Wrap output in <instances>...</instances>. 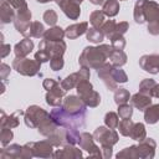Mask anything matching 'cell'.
I'll use <instances>...</instances> for the list:
<instances>
[{"mask_svg": "<svg viewBox=\"0 0 159 159\" xmlns=\"http://www.w3.org/2000/svg\"><path fill=\"white\" fill-rule=\"evenodd\" d=\"M144 119L148 124H154L159 120V103L158 104H150L144 111Z\"/></svg>", "mask_w": 159, "mask_h": 159, "instance_id": "27", "label": "cell"}, {"mask_svg": "<svg viewBox=\"0 0 159 159\" xmlns=\"http://www.w3.org/2000/svg\"><path fill=\"white\" fill-rule=\"evenodd\" d=\"M47 140L53 145V147H60L63 143H66V128L65 129H57L53 134L47 137Z\"/></svg>", "mask_w": 159, "mask_h": 159, "instance_id": "31", "label": "cell"}, {"mask_svg": "<svg viewBox=\"0 0 159 159\" xmlns=\"http://www.w3.org/2000/svg\"><path fill=\"white\" fill-rule=\"evenodd\" d=\"M81 133H78L77 128H66V144H77L80 140Z\"/></svg>", "mask_w": 159, "mask_h": 159, "instance_id": "40", "label": "cell"}, {"mask_svg": "<svg viewBox=\"0 0 159 159\" xmlns=\"http://www.w3.org/2000/svg\"><path fill=\"white\" fill-rule=\"evenodd\" d=\"M92 4H94V5H101V4H103V1L104 0H89Z\"/></svg>", "mask_w": 159, "mask_h": 159, "instance_id": "59", "label": "cell"}, {"mask_svg": "<svg viewBox=\"0 0 159 159\" xmlns=\"http://www.w3.org/2000/svg\"><path fill=\"white\" fill-rule=\"evenodd\" d=\"M66 93V89L62 88L61 83L56 84L52 89L47 91L46 93V102L47 104L52 106V107H60L62 104V98Z\"/></svg>", "mask_w": 159, "mask_h": 159, "instance_id": "16", "label": "cell"}, {"mask_svg": "<svg viewBox=\"0 0 159 159\" xmlns=\"http://www.w3.org/2000/svg\"><path fill=\"white\" fill-rule=\"evenodd\" d=\"M129 137L133 140H138V142H142L143 139H145L147 138V132H145L144 124L143 123H134L133 129H132Z\"/></svg>", "mask_w": 159, "mask_h": 159, "instance_id": "32", "label": "cell"}, {"mask_svg": "<svg viewBox=\"0 0 159 159\" xmlns=\"http://www.w3.org/2000/svg\"><path fill=\"white\" fill-rule=\"evenodd\" d=\"M114 47L112 45H101L98 47H86L81 56H80V65L88 67V68H98L103 63H106V60L109 58L111 53L113 52Z\"/></svg>", "mask_w": 159, "mask_h": 159, "instance_id": "1", "label": "cell"}, {"mask_svg": "<svg viewBox=\"0 0 159 159\" xmlns=\"http://www.w3.org/2000/svg\"><path fill=\"white\" fill-rule=\"evenodd\" d=\"M0 9H1L0 10V16H1L2 24H7V22L14 21V19H15V11H14V7L7 1L2 0Z\"/></svg>", "mask_w": 159, "mask_h": 159, "instance_id": "24", "label": "cell"}, {"mask_svg": "<svg viewBox=\"0 0 159 159\" xmlns=\"http://www.w3.org/2000/svg\"><path fill=\"white\" fill-rule=\"evenodd\" d=\"M34 48V42L32 40H30L29 37H25L24 40H21L19 43L15 45L14 47V52L16 55V57H20V58H24L26 57Z\"/></svg>", "mask_w": 159, "mask_h": 159, "instance_id": "18", "label": "cell"}, {"mask_svg": "<svg viewBox=\"0 0 159 159\" xmlns=\"http://www.w3.org/2000/svg\"><path fill=\"white\" fill-rule=\"evenodd\" d=\"M148 31L152 35H159V20L148 24Z\"/></svg>", "mask_w": 159, "mask_h": 159, "instance_id": "51", "label": "cell"}, {"mask_svg": "<svg viewBox=\"0 0 159 159\" xmlns=\"http://www.w3.org/2000/svg\"><path fill=\"white\" fill-rule=\"evenodd\" d=\"M130 103H132L133 107L138 108L139 111H145L152 104V97L138 92V93H135L130 97Z\"/></svg>", "mask_w": 159, "mask_h": 159, "instance_id": "19", "label": "cell"}, {"mask_svg": "<svg viewBox=\"0 0 159 159\" xmlns=\"http://www.w3.org/2000/svg\"><path fill=\"white\" fill-rule=\"evenodd\" d=\"M130 94L125 88H117L114 91V102L119 106V104H124L129 101Z\"/></svg>", "mask_w": 159, "mask_h": 159, "instance_id": "38", "label": "cell"}, {"mask_svg": "<svg viewBox=\"0 0 159 159\" xmlns=\"http://www.w3.org/2000/svg\"><path fill=\"white\" fill-rule=\"evenodd\" d=\"M94 142L96 140L93 138V134H89L87 132H83L80 135L78 144H80L81 149H84L88 153V157H91V158H102L101 149L96 145Z\"/></svg>", "mask_w": 159, "mask_h": 159, "instance_id": "7", "label": "cell"}, {"mask_svg": "<svg viewBox=\"0 0 159 159\" xmlns=\"http://www.w3.org/2000/svg\"><path fill=\"white\" fill-rule=\"evenodd\" d=\"M109 60H111V63L116 67H122L123 65H125L127 62V55L123 50H113V52L111 53L109 56Z\"/></svg>", "mask_w": 159, "mask_h": 159, "instance_id": "28", "label": "cell"}, {"mask_svg": "<svg viewBox=\"0 0 159 159\" xmlns=\"http://www.w3.org/2000/svg\"><path fill=\"white\" fill-rule=\"evenodd\" d=\"M83 102H84V104L86 106H88V107H97L99 103H101V96H99V93L98 92H96L94 89H92V91H89V92H87V93H84V94H82V96H78Z\"/></svg>", "mask_w": 159, "mask_h": 159, "instance_id": "25", "label": "cell"}, {"mask_svg": "<svg viewBox=\"0 0 159 159\" xmlns=\"http://www.w3.org/2000/svg\"><path fill=\"white\" fill-rule=\"evenodd\" d=\"M19 114H24L22 111H17L12 114H10L9 117H6L5 112L1 111V128H15L19 125V118L17 116Z\"/></svg>", "mask_w": 159, "mask_h": 159, "instance_id": "23", "label": "cell"}, {"mask_svg": "<svg viewBox=\"0 0 159 159\" xmlns=\"http://www.w3.org/2000/svg\"><path fill=\"white\" fill-rule=\"evenodd\" d=\"M35 60L39 61L40 63H43V62H47L51 60V57L48 56V53L43 50H39L36 53H35Z\"/></svg>", "mask_w": 159, "mask_h": 159, "instance_id": "50", "label": "cell"}, {"mask_svg": "<svg viewBox=\"0 0 159 159\" xmlns=\"http://www.w3.org/2000/svg\"><path fill=\"white\" fill-rule=\"evenodd\" d=\"M128 29H129L128 22L122 21V22H118V24H117V26H116V32H117V34H119V35H123Z\"/></svg>", "mask_w": 159, "mask_h": 159, "instance_id": "53", "label": "cell"}, {"mask_svg": "<svg viewBox=\"0 0 159 159\" xmlns=\"http://www.w3.org/2000/svg\"><path fill=\"white\" fill-rule=\"evenodd\" d=\"M155 84H157V82H155L154 80H152V78H145V80H143V81L139 83V92L152 97V92H153Z\"/></svg>", "mask_w": 159, "mask_h": 159, "instance_id": "35", "label": "cell"}, {"mask_svg": "<svg viewBox=\"0 0 159 159\" xmlns=\"http://www.w3.org/2000/svg\"><path fill=\"white\" fill-rule=\"evenodd\" d=\"M143 11L145 21L153 22L159 19V4L152 0H143Z\"/></svg>", "mask_w": 159, "mask_h": 159, "instance_id": "17", "label": "cell"}, {"mask_svg": "<svg viewBox=\"0 0 159 159\" xmlns=\"http://www.w3.org/2000/svg\"><path fill=\"white\" fill-rule=\"evenodd\" d=\"M112 77H113V80H114L117 83H125V82L128 81L127 73H125L122 68H116V67H113V70H112Z\"/></svg>", "mask_w": 159, "mask_h": 159, "instance_id": "46", "label": "cell"}, {"mask_svg": "<svg viewBox=\"0 0 159 159\" xmlns=\"http://www.w3.org/2000/svg\"><path fill=\"white\" fill-rule=\"evenodd\" d=\"M12 138H14V133H12L11 128H1L0 142H1V145L2 147H6Z\"/></svg>", "mask_w": 159, "mask_h": 159, "instance_id": "47", "label": "cell"}, {"mask_svg": "<svg viewBox=\"0 0 159 159\" xmlns=\"http://www.w3.org/2000/svg\"><path fill=\"white\" fill-rule=\"evenodd\" d=\"M133 125H134V122L129 118V119H122L118 124V130L122 135L124 137H129L130 135V132L133 129Z\"/></svg>", "mask_w": 159, "mask_h": 159, "instance_id": "39", "label": "cell"}, {"mask_svg": "<svg viewBox=\"0 0 159 159\" xmlns=\"http://www.w3.org/2000/svg\"><path fill=\"white\" fill-rule=\"evenodd\" d=\"M101 154L103 159H108L112 157V147H101Z\"/></svg>", "mask_w": 159, "mask_h": 159, "instance_id": "54", "label": "cell"}, {"mask_svg": "<svg viewBox=\"0 0 159 159\" xmlns=\"http://www.w3.org/2000/svg\"><path fill=\"white\" fill-rule=\"evenodd\" d=\"M43 34H45L43 25L40 21H32L31 25H30V34H29V36L30 37L40 39V37H43Z\"/></svg>", "mask_w": 159, "mask_h": 159, "instance_id": "36", "label": "cell"}, {"mask_svg": "<svg viewBox=\"0 0 159 159\" xmlns=\"http://www.w3.org/2000/svg\"><path fill=\"white\" fill-rule=\"evenodd\" d=\"M111 45L116 48V50H123L124 46H125V40L123 37V35H119V34H114L111 39Z\"/></svg>", "mask_w": 159, "mask_h": 159, "instance_id": "45", "label": "cell"}, {"mask_svg": "<svg viewBox=\"0 0 159 159\" xmlns=\"http://www.w3.org/2000/svg\"><path fill=\"white\" fill-rule=\"evenodd\" d=\"M60 82H57L56 80H53V78H46L45 81H43V83H42V86H43V88L46 89V91H50V89H52L56 84H58Z\"/></svg>", "mask_w": 159, "mask_h": 159, "instance_id": "52", "label": "cell"}, {"mask_svg": "<svg viewBox=\"0 0 159 159\" xmlns=\"http://www.w3.org/2000/svg\"><path fill=\"white\" fill-rule=\"evenodd\" d=\"M82 150L73 147L72 144H65L61 149H57L56 153H53V158H60V159H80L82 158Z\"/></svg>", "mask_w": 159, "mask_h": 159, "instance_id": "15", "label": "cell"}, {"mask_svg": "<svg viewBox=\"0 0 159 159\" xmlns=\"http://www.w3.org/2000/svg\"><path fill=\"white\" fill-rule=\"evenodd\" d=\"M102 11L106 14V16H109V17L116 16L118 14V11H119V2H118V0H106L103 2Z\"/></svg>", "mask_w": 159, "mask_h": 159, "instance_id": "29", "label": "cell"}, {"mask_svg": "<svg viewBox=\"0 0 159 159\" xmlns=\"http://www.w3.org/2000/svg\"><path fill=\"white\" fill-rule=\"evenodd\" d=\"M47 117H50V113H47L43 108L39 107V106H30L27 108V111L25 112L24 119H25V124L30 128H37L39 124L46 119Z\"/></svg>", "mask_w": 159, "mask_h": 159, "instance_id": "6", "label": "cell"}, {"mask_svg": "<svg viewBox=\"0 0 159 159\" xmlns=\"http://www.w3.org/2000/svg\"><path fill=\"white\" fill-rule=\"evenodd\" d=\"M89 22L92 25V27L101 30V27L103 26V24L106 22V14L102 10H96L91 14L89 16Z\"/></svg>", "mask_w": 159, "mask_h": 159, "instance_id": "30", "label": "cell"}, {"mask_svg": "<svg viewBox=\"0 0 159 159\" xmlns=\"http://www.w3.org/2000/svg\"><path fill=\"white\" fill-rule=\"evenodd\" d=\"M139 66L149 72V73H158L159 72V55H144L139 60Z\"/></svg>", "mask_w": 159, "mask_h": 159, "instance_id": "14", "label": "cell"}, {"mask_svg": "<svg viewBox=\"0 0 159 159\" xmlns=\"http://www.w3.org/2000/svg\"><path fill=\"white\" fill-rule=\"evenodd\" d=\"M78 82H80L78 72H75V73H72V75L67 76V77H66L65 80H62L60 83H61V86H62V88H63V89L68 91V89H71V88L76 87V86L78 84Z\"/></svg>", "mask_w": 159, "mask_h": 159, "instance_id": "33", "label": "cell"}, {"mask_svg": "<svg viewBox=\"0 0 159 159\" xmlns=\"http://www.w3.org/2000/svg\"><path fill=\"white\" fill-rule=\"evenodd\" d=\"M132 114H133V108L130 104L124 103V104L118 106V116L120 119H129Z\"/></svg>", "mask_w": 159, "mask_h": 159, "instance_id": "44", "label": "cell"}, {"mask_svg": "<svg viewBox=\"0 0 159 159\" xmlns=\"http://www.w3.org/2000/svg\"><path fill=\"white\" fill-rule=\"evenodd\" d=\"M62 107L66 109V111H68L70 113H72V114H78V113H86V108H87V106L84 104V102L80 98V97H77V96H67V97H65V99H63V103H62Z\"/></svg>", "mask_w": 159, "mask_h": 159, "instance_id": "9", "label": "cell"}, {"mask_svg": "<svg viewBox=\"0 0 159 159\" xmlns=\"http://www.w3.org/2000/svg\"><path fill=\"white\" fill-rule=\"evenodd\" d=\"M57 19H58L57 17V14H56V11L53 9H48V10H46L43 12V20L50 26H53L57 22Z\"/></svg>", "mask_w": 159, "mask_h": 159, "instance_id": "48", "label": "cell"}, {"mask_svg": "<svg viewBox=\"0 0 159 159\" xmlns=\"http://www.w3.org/2000/svg\"><path fill=\"white\" fill-rule=\"evenodd\" d=\"M152 97L159 98V84H158V83L155 84V87H154V89H153V92H152Z\"/></svg>", "mask_w": 159, "mask_h": 159, "instance_id": "58", "label": "cell"}, {"mask_svg": "<svg viewBox=\"0 0 159 159\" xmlns=\"http://www.w3.org/2000/svg\"><path fill=\"white\" fill-rule=\"evenodd\" d=\"M55 1L62 9V11L67 17L72 20H77L80 17L81 9H80V4H77L76 1L73 0H55Z\"/></svg>", "mask_w": 159, "mask_h": 159, "instance_id": "13", "label": "cell"}, {"mask_svg": "<svg viewBox=\"0 0 159 159\" xmlns=\"http://www.w3.org/2000/svg\"><path fill=\"white\" fill-rule=\"evenodd\" d=\"M134 20L137 24H143L145 22V17H144V11H143V0H137L135 6H134Z\"/></svg>", "mask_w": 159, "mask_h": 159, "instance_id": "41", "label": "cell"}, {"mask_svg": "<svg viewBox=\"0 0 159 159\" xmlns=\"http://www.w3.org/2000/svg\"><path fill=\"white\" fill-rule=\"evenodd\" d=\"M155 148H157V143L154 142V139H152V138L143 139L137 145L139 158H142V159H152V158H154Z\"/></svg>", "mask_w": 159, "mask_h": 159, "instance_id": "12", "label": "cell"}, {"mask_svg": "<svg viewBox=\"0 0 159 159\" xmlns=\"http://www.w3.org/2000/svg\"><path fill=\"white\" fill-rule=\"evenodd\" d=\"M50 116L58 127H63V128H77L78 129L84 125V119H86V113L72 114L68 111H66L62 106L53 108Z\"/></svg>", "mask_w": 159, "mask_h": 159, "instance_id": "2", "label": "cell"}, {"mask_svg": "<svg viewBox=\"0 0 159 159\" xmlns=\"http://www.w3.org/2000/svg\"><path fill=\"white\" fill-rule=\"evenodd\" d=\"M10 50H11L10 45H6V43L2 42V45H1V57H2V58L6 57V55L10 52Z\"/></svg>", "mask_w": 159, "mask_h": 159, "instance_id": "57", "label": "cell"}, {"mask_svg": "<svg viewBox=\"0 0 159 159\" xmlns=\"http://www.w3.org/2000/svg\"><path fill=\"white\" fill-rule=\"evenodd\" d=\"M116 26H117V22L114 20H107L103 24V26L101 27V31L104 34V36H107L108 39H111L116 34Z\"/></svg>", "mask_w": 159, "mask_h": 159, "instance_id": "42", "label": "cell"}, {"mask_svg": "<svg viewBox=\"0 0 159 159\" xmlns=\"http://www.w3.org/2000/svg\"><path fill=\"white\" fill-rule=\"evenodd\" d=\"M93 138L101 147H113L118 142V133L108 127H98L93 133Z\"/></svg>", "mask_w": 159, "mask_h": 159, "instance_id": "5", "label": "cell"}, {"mask_svg": "<svg viewBox=\"0 0 159 159\" xmlns=\"http://www.w3.org/2000/svg\"><path fill=\"white\" fill-rule=\"evenodd\" d=\"M39 2H42V4H45V2H48V1H51V0H37Z\"/></svg>", "mask_w": 159, "mask_h": 159, "instance_id": "60", "label": "cell"}, {"mask_svg": "<svg viewBox=\"0 0 159 159\" xmlns=\"http://www.w3.org/2000/svg\"><path fill=\"white\" fill-rule=\"evenodd\" d=\"M39 50L46 51L50 57L62 56L66 51V43L62 40L61 41H47L43 39L39 43Z\"/></svg>", "mask_w": 159, "mask_h": 159, "instance_id": "8", "label": "cell"}, {"mask_svg": "<svg viewBox=\"0 0 159 159\" xmlns=\"http://www.w3.org/2000/svg\"><path fill=\"white\" fill-rule=\"evenodd\" d=\"M31 143V148H32V153L34 157L37 158H52L53 157V145L46 139V140H41V142H30Z\"/></svg>", "mask_w": 159, "mask_h": 159, "instance_id": "11", "label": "cell"}, {"mask_svg": "<svg viewBox=\"0 0 159 159\" xmlns=\"http://www.w3.org/2000/svg\"><path fill=\"white\" fill-rule=\"evenodd\" d=\"M5 1H7L14 9H19L21 5H24L26 2L25 0H5Z\"/></svg>", "mask_w": 159, "mask_h": 159, "instance_id": "56", "label": "cell"}, {"mask_svg": "<svg viewBox=\"0 0 159 159\" xmlns=\"http://www.w3.org/2000/svg\"><path fill=\"white\" fill-rule=\"evenodd\" d=\"M16 10H17V14H16V16H15V19H14V25H15L16 30H17L21 35H24V36L27 37L29 34H30L31 11L29 10V6H27L26 2H25L24 5H21V6H20L19 9H16Z\"/></svg>", "mask_w": 159, "mask_h": 159, "instance_id": "3", "label": "cell"}, {"mask_svg": "<svg viewBox=\"0 0 159 159\" xmlns=\"http://www.w3.org/2000/svg\"><path fill=\"white\" fill-rule=\"evenodd\" d=\"M57 127H58V125L53 122V119H52L51 116H50V117H47L46 119H43V120L39 124L37 130H39V133L42 134L43 137H50L51 134H53V133L57 130Z\"/></svg>", "mask_w": 159, "mask_h": 159, "instance_id": "21", "label": "cell"}, {"mask_svg": "<svg viewBox=\"0 0 159 159\" xmlns=\"http://www.w3.org/2000/svg\"><path fill=\"white\" fill-rule=\"evenodd\" d=\"M14 70H16L20 75L24 76H35L39 73V70L41 67V63L36 60H30V58H20L16 57L12 62Z\"/></svg>", "mask_w": 159, "mask_h": 159, "instance_id": "4", "label": "cell"}, {"mask_svg": "<svg viewBox=\"0 0 159 159\" xmlns=\"http://www.w3.org/2000/svg\"><path fill=\"white\" fill-rule=\"evenodd\" d=\"M73 1H76V2H77V4H81V2H82V1H83V0H73Z\"/></svg>", "mask_w": 159, "mask_h": 159, "instance_id": "61", "label": "cell"}, {"mask_svg": "<svg viewBox=\"0 0 159 159\" xmlns=\"http://www.w3.org/2000/svg\"><path fill=\"white\" fill-rule=\"evenodd\" d=\"M21 152L22 147L19 144H11L0 152V158L1 159H19L21 158Z\"/></svg>", "mask_w": 159, "mask_h": 159, "instance_id": "22", "label": "cell"}, {"mask_svg": "<svg viewBox=\"0 0 159 159\" xmlns=\"http://www.w3.org/2000/svg\"><path fill=\"white\" fill-rule=\"evenodd\" d=\"M116 157H117L118 159H122V158H125V159L139 158L137 145H130V147H128V148H124V149H123V150H120Z\"/></svg>", "mask_w": 159, "mask_h": 159, "instance_id": "37", "label": "cell"}, {"mask_svg": "<svg viewBox=\"0 0 159 159\" xmlns=\"http://www.w3.org/2000/svg\"><path fill=\"white\" fill-rule=\"evenodd\" d=\"M0 68H1L0 70V72H1V80L5 81L6 77H7V75L10 73V66H7L6 63H1V67Z\"/></svg>", "mask_w": 159, "mask_h": 159, "instance_id": "55", "label": "cell"}, {"mask_svg": "<svg viewBox=\"0 0 159 159\" xmlns=\"http://www.w3.org/2000/svg\"><path fill=\"white\" fill-rule=\"evenodd\" d=\"M86 35H87V40L93 42V43H101L103 41V39H104V34L101 30L94 29V27L88 29Z\"/></svg>", "mask_w": 159, "mask_h": 159, "instance_id": "34", "label": "cell"}, {"mask_svg": "<svg viewBox=\"0 0 159 159\" xmlns=\"http://www.w3.org/2000/svg\"><path fill=\"white\" fill-rule=\"evenodd\" d=\"M88 30V22H80V24H73V25H70L66 30H65V34L68 39L73 40V39H77L80 37L81 35L86 34Z\"/></svg>", "mask_w": 159, "mask_h": 159, "instance_id": "20", "label": "cell"}, {"mask_svg": "<svg viewBox=\"0 0 159 159\" xmlns=\"http://www.w3.org/2000/svg\"><path fill=\"white\" fill-rule=\"evenodd\" d=\"M104 123L108 128L116 129L118 128V124H119V116L114 112H108L104 117Z\"/></svg>", "mask_w": 159, "mask_h": 159, "instance_id": "43", "label": "cell"}, {"mask_svg": "<svg viewBox=\"0 0 159 159\" xmlns=\"http://www.w3.org/2000/svg\"><path fill=\"white\" fill-rule=\"evenodd\" d=\"M113 65L112 63H103L101 67L97 68V75L99 76V78L103 81V83L106 84V87L109 91H116L117 89V82L113 80L112 77V70H113Z\"/></svg>", "mask_w": 159, "mask_h": 159, "instance_id": "10", "label": "cell"}, {"mask_svg": "<svg viewBox=\"0 0 159 159\" xmlns=\"http://www.w3.org/2000/svg\"><path fill=\"white\" fill-rule=\"evenodd\" d=\"M63 36H66V34L60 26H53V27L46 30L43 34V39L47 41H61L63 39Z\"/></svg>", "mask_w": 159, "mask_h": 159, "instance_id": "26", "label": "cell"}, {"mask_svg": "<svg viewBox=\"0 0 159 159\" xmlns=\"http://www.w3.org/2000/svg\"><path fill=\"white\" fill-rule=\"evenodd\" d=\"M65 62H63V58L62 56H56V57H51L50 60V66H51V70L52 71H58L63 67Z\"/></svg>", "mask_w": 159, "mask_h": 159, "instance_id": "49", "label": "cell"}]
</instances>
